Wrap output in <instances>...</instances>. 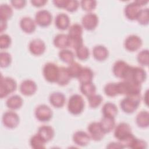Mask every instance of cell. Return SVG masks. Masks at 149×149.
I'll return each mask as SVG.
<instances>
[{
	"label": "cell",
	"instance_id": "7c38bea8",
	"mask_svg": "<svg viewBox=\"0 0 149 149\" xmlns=\"http://www.w3.org/2000/svg\"><path fill=\"white\" fill-rule=\"evenodd\" d=\"M130 66L122 60H118L115 62L113 66L112 71L114 75L123 80L126 76Z\"/></svg>",
	"mask_w": 149,
	"mask_h": 149
},
{
	"label": "cell",
	"instance_id": "7dc6e473",
	"mask_svg": "<svg viewBox=\"0 0 149 149\" xmlns=\"http://www.w3.org/2000/svg\"><path fill=\"white\" fill-rule=\"evenodd\" d=\"M12 5L16 9H22L25 6L26 1L25 0H13L11 1Z\"/></svg>",
	"mask_w": 149,
	"mask_h": 149
},
{
	"label": "cell",
	"instance_id": "ba28073f",
	"mask_svg": "<svg viewBox=\"0 0 149 149\" xmlns=\"http://www.w3.org/2000/svg\"><path fill=\"white\" fill-rule=\"evenodd\" d=\"M35 116L40 122H48L52 117V111L47 105L41 104L36 108Z\"/></svg>",
	"mask_w": 149,
	"mask_h": 149
},
{
	"label": "cell",
	"instance_id": "5bb4252c",
	"mask_svg": "<svg viewBox=\"0 0 149 149\" xmlns=\"http://www.w3.org/2000/svg\"><path fill=\"white\" fill-rule=\"evenodd\" d=\"M98 23V17L96 14L89 12L86 13L81 19L82 27L87 30H93L95 29Z\"/></svg>",
	"mask_w": 149,
	"mask_h": 149
},
{
	"label": "cell",
	"instance_id": "681fc988",
	"mask_svg": "<svg viewBox=\"0 0 149 149\" xmlns=\"http://www.w3.org/2000/svg\"><path fill=\"white\" fill-rule=\"evenodd\" d=\"M107 148H118V149H122L124 148V147L123 145L119 141V142H111L108 144V145L107 146Z\"/></svg>",
	"mask_w": 149,
	"mask_h": 149
},
{
	"label": "cell",
	"instance_id": "836d02e7",
	"mask_svg": "<svg viewBox=\"0 0 149 149\" xmlns=\"http://www.w3.org/2000/svg\"><path fill=\"white\" fill-rule=\"evenodd\" d=\"M58 56L59 59L63 62L70 64L74 62V55L73 52L67 49H63L59 52Z\"/></svg>",
	"mask_w": 149,
	"mask_h": 149
},
{
	"label": "cell",
	"instance_id": "d6986e66",
	"mask_svg": "<svg viewBox=\"0 0 149 149\" xmlns=\"http://www.w3.org/2000/svg\"><path fill=\"white\" fill-rule=\"evenodd\" d=\"M90 137L88 133L84 131L79 130L76 132L73 135V142L79 146H87L90 141Z\"/></svg>",
	"mask_w": 149,
	"mask_h": 149
},
{
	"label": "cell",
	"instance_id": "816d5d0a",
	"mask_svg": "<svg viewBox=\"0 0 149 149\" xmlns=\"http://www.w3.org/2000/svg\"><path fill=\"white\" fill-rule=\"evenodd\" d=\"M7 27V21L1 20H0V32L2 33L6 30Z\"/></svg>",
	"mask_w": 149,
	"mask_h": 149
},
{
	"label": "cell",
	"instance_id": "2e32d148",
	"mask_svg": "<svg viewBox=\"0 0 149 149\" xmlns=\"http://www.w3.org/2000/svg\"><path fill=\"white\" fill-rule=\"evenodd\" d=\"M37 86L36 83L32 80L26 79L23 80L20 84L19 90L20 93L27 96L34 94L37 91Z\"/></svg>",
	"mask_w": 149,
	"mask_h": 149
},
{
	"label": "cell",
	"instance_id": "e575fe53",
	"mask_svg": "<svg viewBox=\"0 0 149 149\" xmlns=\"http://www.w3.org/2000/svg\"><path fill=\"white\" fill-rule=\"evenodd\" d=\"M13 15V10L10 5L2 3L0 6V19L7 21Z\"/></svg>",
	"mask_w": 149,
	"mask_h": 149
},
{
	"label": "cell",
	"instance_id": "d6a6232c",
	"mask_svg": "<svg viewBox=\"0 0 149 149\" xmlns=\"http://www.w3.org/2000/svg\"><path fill=\"white\" fill-rule=\"evenodd\" d=\"M46 142L38 134L33 136L30 140V144L34 149H42L45 148Z\"/></svg>",
	"mask_w": 149,
	"mask_h": 149
},
{
	"label": "cell",
	"instance_id": "8992f818",
	"mask_svg": "<svg viewBox=\"0 0 149 149\" xmlns=\"http://www.w3.org/2000/svg\"><path fill=\"white\" fill-rule=\"evenodd\" d=\"M17 88L16 81L9 77H3L1 75L0 80V98L7 97L9 94L14 92Z\"/></svg>",
	"mask_w": 149,
	"mask_h": 149
},
{
	"label": "cell",
	"instance_id": "f1b7e54d",
	"mask_svg": "<svg viewBox=\"0 0 149 149\" xmlns=\"http://www.w3.org/2000/svg\"><path fill=\"white\" fill-rule=\"evenodd\" d=\"M23 99L19 95H13L8 98L6 101L8 108L12 110L19 109L23 105Z\"/></svg>",
	"mask_w": 149,
	"mask_h": 149
},
{
	"label": "cell",
	"instance_id": "74e56055",
	"mask_svg": "<svg viewBox=\"0 0 149 149\" xmlns=\"http://www.w3.org/2000/svg\"><path fill=\"white\" fill-rule=\"evenodd\" d=\"M136 20L142 25H147L149 22V10L148 8L141 9L139 12Z\"/></svg>",
	"mask_w": 149,
	"mask_h": 149
},
{
	"label": "cell",
	"instance_id": "ee69618b",
	"mask_svg": "<svg viewBox=\"0 0 149 149\" xmlns=\"http://www.w3.org/2000/svg\"><path fill=\"white\" fill-rule=\"evenodd\" d=\"M11 38L9 36L6 34L0 36V48L1 49L8 48L11 44Z\"/></svg>",
	"mask_w": 149,
	"mask_h": 149
},
{
	"label": "cell",
	"instance_id": "5b68a950",
	"mask_svg": "<svg viewBox=\"0 0 149 149\" xmlns=\"http://www.w3.org/2000/svg\"><path fill=\"white\" fill-rule=\"evenodd\" d=\"M84 108V101L79 94H73L70 97L68 102V109L73 115H79Z\"/></svg>",
	"mask_w": 149,
	"mask_h": 149
},
{
	"label": "cell",
	"instance_id": "7bdbcfd3",
	"mask_svg": "<svg viewBox=\"0 0 149 149\" xmlns=\"http://www.w3.org/2000/svg\"><path fill=\"white\" fill-rule=\"evenodd\" d=\"M12 58L10 54L6 52L0 53V66L1 68L8 67L11 63Z\"/></svg>",
	"mask_w": 149,
	"mask_h": 149
},
{
	"label": "cell",
	"instance_id": "8fae6325",
	"mask_svg": "<svg viewBox=\"0 0 149 149\" xmlns=\"http://www.w3.org/2000/svg\"><path fill=\"white\" fill-rule=\"evenodd\" d=\"M132 133V129L130 125L126 122L119 123L114 130V137L121 141L127 137Z\"/></svg>",
	"mask_w": 149,
	"mask_h": 149
},
{
	"label": "cell",
	"instance_id": "7a4b0ae2",
	"mask_svg": "<svg viewBox=\"0 0 149 149\" xmlns=\"http://www.w3.org/2000/svg\"><path fill=\"white\" fill-rule=\"evenodd\" d=\"M118 94L126 96H134L140 95L141 84L129 81H122L116 83Z\"/></svg>",
	"mask_w": 149,
	"mask_h": 149
},
{
	"label": "cell",
	"instance_id": "52a82bcc",
	"mask_svg": "<svg viewBox=\"0 0 149 149\" xmlns=\"http://www.w3.org/2000/svg\"><path fill=\"white\" fill-rule=\"evenodd\" d=\"M59 67L54 63L48 62L43 67L42 73L45 79L49 83L56 82L59 74Z\"/></svg>",
	"mask_w": 149,
	"mask_h": 149
},
{
	"label": "cell",
	"instance_id": "83f0119b",
	"mask_svg": "<svg viewBox=\"0 0 149 149\" xmlns=\"http://www.w3.org/2000/svg\"><path fill=\"white\" fill-rule=\"evenodd\" d=\"M94 73L90 68L83 67L77 79L80 83H84L92 81Z\"/></svg>",
	"mask_w": 149,
	"mask_h": 149
},
{
	"label": "cell",
	"instance_id": "cb8c5ba5",
	"mask_svg": "<svg viewBox=\"0 0 149 149\" xmlns=\"http://www.w3.org/2000/svg\"><path fill=\"white\" fill-rule=\"evenodd\" d=\"M99 123L103 132L105 134L109 133L115 127V118L103 116V118L101 119Z\"/></svg>",
	"mask_w": 149,
	"mask_h": 149
},
{
	"label": "cell",
	"instance_id": "ac0fdd59",
	"mask_svg": "<svg viewBox=\"0 0 149 149\" xmlns=\"http://www.w3.org/2000/svg\"><path fill=\"white\" fill-rule=\"evenodd\" d=\"M141 10V6L135 1L129 3L125 7L124 13L125 16L129 20H133L136 17Z\"/></svg>",
	"mask_w": 149,
	"mask_h": 149
},
{
	"label": "cell",
	"instance_id": "6da1fadb",
	"mask_svg": "<svg viewBox=\"0 0 149 149\" xmlns=\"http://www.w3.org/2000/svg\"><path fill=\"white\" fill-rule=\"evenodd\" d=\"M83 27L79 23H74L69 27L68 37L69 40V47L76 49L83 44Z\"/></svg>",
	"mask_w": 149,
	"mask_h": 149
},
{
	"label": "cell",
	"instance_id": "4316f807",
	"mask_svg": "<svg viewBox=\"0 0 149 149\" xmlns=\"http://www.w3.org/2000/svg\"><path fill=\"white\" fill-rule=\"evenodd\" d=\"M71 78L72 77L68 72L67 68L63 66L59 67L58 77L56 81V83L58 84V85L61 86L67 85L70 81Z\"/></svg>",
	"mask_w": 149,
	"mask_h": 149
},
{
	"label": "cell",
	"instance_id": "d590c367",
	"mask_svg": "<svg viewBox=\"0 0 149 149\" xmlns=\"http://www.w3.org/2000/svg\"><path fill=\"white\" fill-rule=\"evenodd\" d=\"M76 55L79 60L86 61L90 55L88 48L83 44L78 47L76 49Z\"/></svg>",
	"mask_w": 149,
	"mask_h": 149
},
{
	"label": "cell",
	"instance_id": "60d3db41",
	"mask_svg": "<svg viewBox=\"0 0 149 149\" xmlns=\"http://www.w3.org/2000/svg\"><path fill=\"white\" fill-rule=\"evenodd\" d=\"M88 98V101L89 106L92 108H95L98 107L102 102L103 99L101 95L99 94H93Z\"/></svg>",
	"mask_w": 149,
	"mask_h": 149
},
{
	"label": "cell",
	"instance_id": "44dd1931",
	"mask_svg": "<svg viewBox=\"0 0 149 149\" xmlns=\"http://www.w3.org/2000/svg\"><path fill=\"white\" fill-rule=\"evenodd\" d=\"M70 19L68 15L61 13L56 15L55 19V24L57 29L61 30H66L69 27Z\"/></svg>",
	"mask_w": 149,
	"mask_h": 149
},
{
	"label": "cell",
	"instance_id": "c3c4849f",
	"mask_svg": "<svg viewBox=\"0 0 149 149\" xmlns=\"http://www.w3.org/2000/svg\"><path fill=\"white\" fill-rule=\"evenodd\" d=\"M68 0H54L53 1V3L58 8H63L65 9Z\"/></svg>",
	"mask_w": 149,
	"mask_h": 149
},
{
	"label": "cell",
	"instance_id": "7402d4cb",
	"mask_svg": "<svg viewBox=\"0 0 149 149\" xmlns=\"http://www.w3.org/2000/svg\"><path fill=\"white\" fill-rule=\"evenodd\" d=\"M49 100L53 107L59 108L64 105L66 98L63 93L60 92H54L50 94Z\"/></svg>",
	"mask_w": 149,
	"mask_h": 149
},
{
	"label": "cell",
	"instance_id": "e0dca14e",
	"mask_svg": "<svg viewBox=\"0 0 149 149\" xmlns=\"http://www.w3.org/2000/svg\"><path fill=\"white\" fill-rule=\"evenodd\" d=\"M45 48L46 47L44 42L40 38H36L31 40L29 45L30 52L34 55H40L42 54Z\"/></svg>",
	"mask_w": 149,
	"mask_h": 149
},
{
	"label": "cell",
	"instance_id": "603a6c76",
	"mask_svg": "<svg viewBox=\"0 0 149 149\" xmlns=\"http://www.w3.org/2000/svg\"><path fill=\"white\" fill-rule=\"evenodd\" d=\"M37 133L46 143L51 140L55 134L54 129L49 125H42L40 126L38 129Z\"/></svg>",
	"mask_w": 149,
	"mask_h": 149
},
{
	"label": "cell",
	"instance_id": "f6af8a7d",
	"mask_svg": "<svg viewBox=\"0 0 149 149\" xmlns=\"http://www.w3.org/2000/svg\"><path fill=\"white\" fill-rule=\"evenodd\" d=\"M147 146V144L145 141L136 137L130 148L133 149H146Z\"/></svg>",
	"mask_w": 149,
	"mask_h": 149
},
{
	"label": "cell",
	"instance_id": "f546056e",
	"mask_svg": "<svg viewBox=\"0 0 149 149\" xmlns=\"http://www.w3.org/2000/svg\"><path fill=\"white\" fill-rule=\"evenodd\" d=\"M137 126L141 128L147 127L149 125V113L147 111H141L138 113L136 118Z\"/></svg>",
	"mask_w": 149,
	"mask_h": 149
},
{
	"label": "cell",
	"instance_id": "8d00e7d4",
	"mask_svg": "<svg viewBox=\"0 0 149 149\" xmlns=\"http://www.w3.org/2000/svg\"><path fill=\"white\" fill-rule=\"evenodd\" d=\"M82 68L83 67L79 63L73 62L72 63L69 64L68 67H67V69L71 77L77 78Z\"/></svg>",
	"mask_w": 149,
	"mask_h": 149
},
{
	"label": "cell",
	"instance_id": "ab89813d",
	"mask_svg": "<svg viewBox=\"0 0 149 149\" xmlns=\"http://www.w3.org/2000/svg\"><path fill=\"white\" fill-rule=\"evenodd\" d=\"M104 93L108 97H115L118 94L116 83H109L104 87Z\"/></svg>",
	"mask_w": 149,
	"mask_h": 149
},
{
	"label": "cell",
	"instance_id": "484cf974",
	"mask_svg": "<svg viewBox=\"0 0 149 149\" xmlns=\"http://www.w3.org/2000/svg\"><path fill=\"white\" fill-rule=\"evenodd\" d=\"M54 45L58 48L62 49H66L69 47V40L68 34L60 33L57 34L53 40Z\"/></svg>",
	"mask_w": 149,
	"mask_h": 149
},
{
	"label": "cell",
	"instance_id": "ffe728a7",
	"mask_svg": "<svg viewBox=\"0 0 149 149\" xmlns=\"http://www.w3.org/2000/svg\"><path fill=\"white\" fill-rule=\"evenodd\" d=\"M20 27L21 29L26 33H33L36 28L35 20L30 17H23L20 21Z\"/></svg>",
	"mask_w": 149,
	"mask_h": 149
},
{
	"label": "cell",
	"instance_id": "f907efd6",
	"mask_svg": "<svg viewBox=\"0 0 149 149\" xmlns=\"http://www.w3.org/2000/svg\"><path fill=\"white\" fill-rule=\"evenodd\" d=\"M31 4L36 7H41L44 6L47 2V1L46 0H31L30 1Z\"/></svg>",
	"mask_w": 149,
	"mask_h": 149
},
{
	"label": "cell",
	"instance_id": "277c9868",
	"mask_svg": "<svg viewBox=\"0 0 149 149\" xmlns=\"http://www.w3.org/2000/svg\"><path fill=\"white\" fill-rule=\"evenodd\" d=\"M141 100V95L126 96L120 102V107L123 111L127 113H132L134 112L139 105Z\"/></svg>",
	"mask_w": 149,
	"mask_h": 149
},
{
	"label": "cell",
	"instance_id": "9a60e30c",
	"mask_svg": "<svg viewBox=\"0 0 149 149\" xmlns=\"http://www.w3.org/2000/svg\"><path fill=\"white\" fill-rule=\"evenodd\" d=\"M141 38L136 35L129 36L124 42L125 48L129 51H136L140 49L142 45Z\"/></svg>",
	"mask_w": 149,
	"mask_h": 149
},
{
	"label": "cell",
	"instance_id": "9c48e42d",
	"mask_svg": "<svg viewBox=\"0 0 149 149\" xmlns=\"http://www.w3.org/2000/svg\"><path fill=\"white\" fill-rule=\"evenodd\" d=\"M2 120L5 127L10 129H13L19 125V117L16 112L9 111L5 112L3 114Z\"/></svg>",
	"mask_w": 149,
	"mask_h": 149
},
{
	"label": "cell",
	"instance_id": "4fadbf2b",
	"mask_svg": "<svg viewBox=\"0 0 149 149\" xmlns=\"http://www.w3.org/2000/svg\"><path fill=\"white\" fill-rule=\"evenodd\" d=\"M87 130L90 138L94 141H100L105 134L100 126V123L97 122L90 123L87 127Z\"/></svg>",
	"mask_w": 149,
	"mask_h": 149
},
{
	"label": "cell",
	"instance_id": "1f68e13d",
	"mask_svg": "<svg viewBox=\"0 0 149 149\" xmlns=\"http://www.w3.org/2000/svg\"><path fill=\"white\" fill-rule=\"evenodd\" d=\"M80 89L82 94L87 97L95 94L96 92V87L92 81L81 83Z\"/></svg>",
	"mask_w": 149,
	"mask_h": 149
},
{
	"label": "cell",
	"instance_id": "b9f144b4",
	"mask_svg": "<svg viewBox=\"0 0 149 149\" xmlns=\"http://www.w3.org/2000/svg\"><path fill=\"white\" fill-rule=\"evenodd\" d=\"M81 8L87 12H91L94 10L97 5V1L94 0H83L80 2Z\"/></svg>",
	"mask_w": 149,
	"mask_h": 149
},
{
	"label": "cell",
	"instance_id": "4dcf8cb0",
	"mask_svg": "<svg viewBox=\"0 0 149 149\" xmlns=\"http://www.w3.org/2000/svg\"><path fill=\"white\" fill-rule=\"evenodd\" d=\"M102 112L104 116L115 118L118 113V108L113 103L107 102L104 104L102 108Z\"/></svg>",
	"mask_w": 149,
	"mask_h": 149
},
{
	"label": "cell",
	"instance_id": "3957f363",
	"mask_svg": "<svg viewBox=\"0 0 149 149\" xmlns=\"http://www.w3.org/2000/svg\"><path fill=\"white\" fill-rule=\"evenodd\" d=\"M147 78L146 72L141 67L131 66L123 80L133 81L141 84Z\"/></svg>",
	"mask_w": 149,
	"mask_h": 149
},
{
	"label": "cell",
	"instance_id": "d4e9b609",
	"mask_svg": "<svg viewBox=\"0 0 149 149\" xmlns=\"http://www.w3.org/2000/svg\"><path fill=\"white\" fill-rule=\"evenodd\" d=\"M108 50L104 45H98L93 49V56L97 61H102L105 60L108 58Z\"/></svg>",
	"mask_w": 149,
	"mask_h": 149
},
{
	"label": "cell",
	"instance_id": "30bf717a",
	"mask_svg": "<svg viewBox=\"0 0 149 149\" xmlns=\"http://www.w3.org/2000/svg\"><path fill=\"white\" fill-rule=\"evenodd\" d=\"M52 16L47 10L42 9L38 10L35 15V22L41 27H47L52 22Z\"/></svg>",
	"mask_w": 149,
	"mask_h": 149
},
{
	"label": "cell",
	"instance_id": "f35d334b",
	"mask_svg": "<svg viewBox=\"0 0 149 149\" xmlns=\"http://www.w3.org/2000/svg\"><path fill=\"white\" fill-rule=\"evenodd\" d=\"M138 63L141 66H147L149 63V53L148 49H143L137 56Z\"/></svg>",
	"mask_w": 149,
	"mask_h": 149
},
{
	"label": "cell",
	"instance_id": "bcb514c9",
	"mask_svg": "<svg viewBox=\"0 0 149 149\" xmlns=\"http://www.w3.org/2000/svg\"><path fill=\"white\" fill-rule=\"evenodd\" d=\"M79 6V2L76 0H68L65 9L70 12H74Z\"/></svg>",
	"mask_w": 149,
	"mask_h": 149
},
{
	"label": "cell",
	"instance_id": "f5cc1de1",
	"mask_svg": "<svg viewBox=\"0 0 149 149\" xmlns=\"http://www.w3.org/2000/svg\"><path fill=\"white\" fill-rule=\"evenodd\" d=\"M135 2L138 4L140 6H144L146 4H147L148 3V1H135Z\"/></svg>",
	"mask_w": 149,
	"mask_h": 149
}]
</instances>
